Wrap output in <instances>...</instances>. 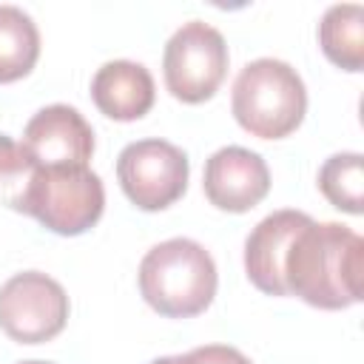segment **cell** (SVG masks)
Instances as JSON below:
<instances>
[{"instance_id": "cell-1", "label": "cell", "mask_w": 364, "mask_h": 364, "mask_svg": "<svg viewBox=\"0 0 364 364\" xmlns=\"http://www.w3.org/2000/svg\"><path fill=\"white\" fill-rule=\"evenodd\" d=\"M364 239L338 222H307L284 259L287 296L321 310H344L361 301Z\"/></svg>"}, {"instance_id": "cell-2", "label": "cell", "mask_w": 364, "mask_h": 364, "mask_svg": "<svg viewBox=\"0 0 364 364\" xmlns=\"http://www.w3.org/2000/svg\"><path fill=\"white\" fill-rule=\"evenodd\" d=\"M216 264L210 253L185 236L154 245L139 262L142 299L168 318H191L216 296Z\"/></svg>"}, {"instance_id": "cell-3", "label": "cell", "mask_w": 364, "mask_h": 364, "mask_svg": "<svg viewBox=\"0 0 364 364\" xmlns=\"http://www.w3.org/2000/svg\"><path fill=\"white\" fill-rule=\"evenodd\" d=\"M236 122L259 139H282L293 134L307 111V88L293 65L259 57L247 63L230 94Z\"/></svg>"}, {"instance_id": "cell-4", "label": "cell", "mask_w": 364, "mask_h": 364, "mask_svg": "<svg viewBox=\"0 0 364 364\" xmlns=\"http://www.w3.org/2000/svg\"><path fill=\"white\" fill-rule=\"evenodd\" d=\"M60 236H80L97 225L105 208L102 179L88 165L37 168L11 205Z\"/></svg>"}, {"instance_id": "cell-5", "label": "cell", "mask_w": 364, "mask_h": 364, "mask_svg": "<svg viewBox=\"0 0 364 364\" xmlns=\"http://www.w3.org/2000/svg\"><path fill=\"white\" fill-rule=\"evenodd\" d=\"M162 71H165V85L176 100L182 102L210 100L228 74L225 37L202 20H191L179 26L165 43Z\"/></svg>"}, {"instance_id": "cell-6", "label": "cell", "mask_w": 364, "mask_h": 364, "mask_svg": "<svg viewBox=\"0 0 364 364\" xmlns=\"http://www.w3.org/2000/svg\"><path fill=\"white\" fill-rule=\"evenodd\" d=\"M117 179L139 210H165L188 188V156L165 139H136L117 159Z\"/></svg>"}, {"instance_id": "cell-7", "label": "cell", "mask_w": 364, "mask_h": 364, "mask_svg": "<svg viewBox=\"0 0 364 364\" xmlns=\"http://www.w3.org/2000/svg\"><path fill=\"white\" fill-rule=\"evenodd\" d=\"M68 321V296L63 284L40 270L11 276L0 287V327L20 344L54 338Z\"/></svg>"}, {"instance_id": "cell-8", "label": "cell", "mask_w": 364, "mask_h": 364, "mask_svg": "<svg viewBox=\"0 0 364 364\" xmlns=\"http://www.w3.org/2000/svg\"><path fill=\"white\" fill-rule=\"evenodd\" d=\"M23 148L37 168L85 165L94 154V128L71 105H46L26 122Z\"/></svg>"}, {"instance_id": "cell-9", "label": "cell", "mask_w": 364, "mask_h": 364, "mask_svg": "<svg viewBox=\"0 0 364 364\" xmlns=\"http://www.w3.org/2000/svg\"><path fill=\"white\" fill-rule=\"evenodd\" d=\"M205 196L219 210L245 213L256 208L270 191V171L264 159L242 145H228L210 154L202 176Z\"/></svg>"}, {"instance_id": "cell-10", "label": "cell", "mask_w": 364, "mask_h": 364, "mask_svg": "<svg viewBox=\"0 0 364 364\" xmlns=\"http://www.w3.org/2000/svg\"><path fill=\"white\" fill-rule=\"evenodd\" d=\"M310 222L301 210H276L264 216L245 242V270L247 279L267 296H287L284 284V259L299 236V230Z\"/></svg>"}, {"instance_id": "cell-11", "label": "cell", "mask_w": 364, "mask_h": 364, "mask_svg": "<svg viewBox=\"0 0 364 364\" xmlns=\"http://www.w3.org/2000/svg\"><path fill=\"white\" fill-rule=\"evenodd\" d=\"M91 100L111 119H139L154 105V77L142 63L111 60L97 68L91 80Z\"/></svg>"}, {"instance_id": "cell-12", "label": "cell", "mask_w": 364, "mask_h": 364, "mask_svg": "<svg viewBox=\"0 0 364 364\" xmlns=\"http://www.w3.org/2000/svg\"><path fill=\"white\" fill-rule=\"evenodd\" d=\"M318 46L324 57L344 68H364V9L358 3H336L318 23Z\"/></svg>"}, {"instance_id": "cell-13", "label": "cell", "mask_w": 364, "mask_h": 364, "mask_svg": "<svg viewBox=\"0 0 364 364\" xmlns=\"http://www.w3.org/2000/svg\"><path fill=\"white\" fill-rule=\"evenodd\" d=\"M40 57V31L17 6H0V82L26 77Z\"/></svg>"}, {"instance_id": "cell-14", "label": "cell", "mask_w": 364, "mask_h": 364, "mask_svg": "<svg viewBox=\"0 0 364 364\" xmlns=\"http://www.w3.org/2000/svg\"><path fill=\"white\" fill-rule=\"evenodd\" d=\"M318 188L330 205L358 216L364 210V156L333 154L318 171Z\"/></svg>"}, {"instance_id": "cell-15", "label": "cell", "mask_w": 364, "mask_h": 364, "mask_svg": "<svg viewBox=\"0 0 364 364\" xmlns=\"http://www.w3.org/2000/svg\"><path fill=\"white\" fill-rule=\"evenodd\" d=\"M34 171L37 165L23 148V142H14L9 134H0V193L6 196L9 205L17 202Z\"/></svg>"}, {"instance_id": "cell-16", "label": "cell", "mask_w": 364, "mask_h": 364, "mask_svg": "<svg viewBox=\"0 0 364 364\" xmlns=\"http://www.w3.org/2000/svg\"><path fill=\"white\" fill-rule=\"evenodd\" d=\"M185 358L188 364H250V358L242 350L228 347V344H205V347L185 353Z\"/></svg>"}, {"instance_id": "cell-17", "label": "cell", "mask_w": 364, "mask_h": 364, "mask_svg": "<svg viewBox=\"0 0 364 364\" xmlns=\"http://www.w3.org/2000/svg\"><path fill=\"white\" fill-rule=\"evenodd\" d=\"M151 364H188V361H185V355H165V358H156Z\"/></svg>"}, {"instance_id": "cell-18", "label": "cell", "mask_w": 364, "mask_h": 364, "mask_svg": "<svg viewBox=\"0 0 364 364\" xmlns=\"http://www.w3.org/2000/svg\"><path fill=\"white\" fill-rule=\"evenodd\" d=\"M20 364H51V361H40V358H31V361H20Z\"/></svg>"}]
</instances>
